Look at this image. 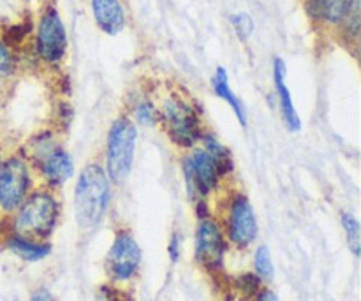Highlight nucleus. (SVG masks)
<instances>
[{
  "label": "nucleus",
  "instance_id": "1",
  "mask_svg": "<svg viewBox=\"0 0 361 301\" xmlns=\"http://www.w3.org/2000/svg\"><path fill=\"white\" fill-rule=\"evenodd\" d=\"M109 180L99 164H88L74 187V214L81 229H92L104 219L109 207Z\"/></svg>",
  "mask_w": 361,
  "mask_h": 301
},
{
  "label": "nucleus",
  "instance_id": "2",
  "mask_svg": "<svg viewBox=\"0 0 361 301\" xmlns=\"http://www.w3.org/2000/svg\"><path fill=\"white\" fill-rule=\"evenodd\" d=\"M137 129L127 116H120L111 123L106 141V175L122 185L133 169Z\"/></svg>",
  "mask_w": 361,
  "mask_h": 301
},
{
  "label": "nucleus",
  "instance_id": "3",
  "mask_svg": "<svg viewBox=\"0 0 361 301\" xmlns=\"http://www.w3.org/2000/svg\"><path fill=\"white\" fill-rule=\"evenodd\" d=\"M59 210L60 208L55 196L44 192V190L25 197L23 203L18 207V214L14 217L16 235L30 240L44 238L55 228Z\"/></svg>",
  "mask_w": 361,
  "mask_h": 301
},
{
  "label": "nucleus",
  "instance_id": "4",
  "mask_svg": "<svg viewBox=\"0 0 361 301\" xmlns=\"http://www.w3.org/2000/svg\"><path fill=\"white\" fill-rule=\"evenodd\" d=\"M162 122L168 136L178 147L190 148L201 140V122L190 104L180 97H168L162 104Z\"/></svg>",
  "mask_w": 361,
  "mask_h": 301
},
{
  "label": "nucleus",
  "instance_id": "5",
  "mask_svg": "<svg viewBox=\"0 0 361 301\" xmlns=\"http://www.w3.org/2000/svg\"><path fill=\"white\" fill-rule=\"evenodd\" d=\"M32 159L42 178L53 187L66 183L73 176L74 164L71 155L62 147L55 145L51 137H39L32 143Z\"/></svg>",
  "mask_w": 361,
  "mask_h": 301
},
{
  "label": "nucleus",
  "instance_id": "6",
  "mask_svg": "<svg viewBox=\"0 0 361 301\" xmlns=\"http://www.w3.org/2000/svg\"><path fill=\"white\" fill-rule=\"evenodd\" d=\"M30 187V173L27 162L18 155L7 159L0 166V208L14 211L25 201Z\"/></svg>",
  "mask_w": 361,
  "mask_h": 301
},
{
  "label": "nucleus",
  "instance_id": "7",
  "mask_svg": "<svg viewBox=\"0 0 361 301\" xmlns=\"http://www.w3.org/2000/svg\"><path fill=\"white\" fill-rule=\"evenodd\" d=\"M35 49L39 56L48 63H56L67 51V32L56 9L48 7L39 20Z\"/></svg>",
  "mask_w": 361,
  "mask_h": 301
},
{
  "label": "nucleus",
  "instance_id": "8",
  "mask_svg": "<svg viewBox=\"0 0 361 301\" xmlns=\"http://www.w3.org/2000/svg\"><path fill=\"white\" fill-rule=\"evenodd\" d=\"M183 173H185V182L189 187V194L196 197H204L215 190L221 182V173L214 159L204 150H194L187 155L183 161Z\"/></svg>",
  "mask_w": 361,
  "mask_h": 301
},
{
  "label": "nucleus",
  "instance_id": "9",
  "mask_svg": "<svg viewBox=\"0 0 361 301\" xmlns=\"http://www.w3.org/2000/svg\"><path fill=\"white\" fill-rule=\"evenodd\" d=\"M140 263L141 249L136 238L129 231H120L106 257V270L109 277L116 282L129 281L136 275Z\"/></svg>",
  "mask_w": 361,
  "mask_h": 301
},
{
  "label": "nucleus",
  "instance_id": "10",
  "mask_svg": "<svg viewBox=\"0 0 361 301\" xmlns=\"http://www.w3.org/2000/svg\"><path fill=\"white\" fill-rule=\"evenodd\" d=\"M228 231L231 242L238 247H249L257 236L256 214H254L249 197L242 196V194L233 197L231 204H229Z\"/></svg>",
  "mask_w": 361,
  "mask_h": 301
},
{
  "label": "nucleus",
  "instance_id": "11",
  "mask_svg": "<svg viewBox=\"0 0 361 301\" xmlns=\"http://www.w3.org/2000/svg\"><path fill=\"white\" fill-rule=\"evenodd\" d=\"M196 259L208 270L221 268L224 259V236L212 219H201L196 231Z\"/></svg>",
  "mask_w": 361,
  "mask_h": 301
},
{
  "label": "nucleus",
  "instance_id": "12",
  "mask_svg": "<svg viewBox=\"0 0 361 301\" xmlns=\"http://www.w3.org/2000/svg\"><path fill=\"white\" fill-rule=\"evenodd\" d=\"M95 23L102 32L116 35L126 27V11L120 0H90Z\"/></svg>",
  "mask_w": 361,
  "mask_h": 301
},
{
  "label": "nucleus",
  "instance_id": "13",
  "mask_svg": "<svg viewBox=\"0 0 361 301\" xmlns=\"http://www.w3.org/2000/svg\"><path fill=\"white\" fill-rule=\"evenodd\" d=\"M274 81H275V90H277L279 102H281L282 118H284L286 125H288L289 130H300V127H302V120H300L298 113H296L291 92H289L288 85H286V63L282 59L274 60Z\"/></svg>",
  "mask_w": 361,
  "mask_h": 301
},
{
  "label": "nucleus",
  "instance_id": "14",
  "mask_svg": "<svg viewBox=\"0 0 361 301\" xmlns=\"http://www.w3.org/2000/svg\"><path fill=\"white\" fill-rule=\"evenodd\" d=\"M6 247L14 256H18L23 261H30V263L44 259L51 252V245H48V243L35 242V240L25 238V236L20 235L9 236L6 242Z\"/></svg>",
  "mask_w": 361,
  "mask_h": 301
},
{
  "label": "nucleus",
  "instance_id": "15",
  "mask_svg": "<svg viewBox=\"0 0 361 301\" xmlns=\"http://www.w3.org/2000/svg\"><path fill=\"white\" fill-rule=\"evenodd\" d=\"M212 85H214L215 95H217L219 99H222V101L228 102V104L231 106L233 111H235L236 118L240 120V123H242V125H247L245 108H243L242 101L235 95V92L231 90V87H229L228 73H226L224 67H217L214 80H212Z\"/></svg>",
  "mask_w": 361,
  "mask_h": 301
},
{
  "label": "nucleus",
  "instance_id": "16",
  "mask_svg": "<svg viewBox=\"0 0 361 301\" xmlns=\"http://www.w3.org/2000/svg\"><path fill=\"white\" fill-rule=\"evenodd\" d=\"M201 140H203L204 152H207V154L215 161L221 176L226 175V173H231L233 168H235V164H233L231 152H229L228 148H226L224 145L217 140V137L212 136V134H203V136H201Z\"/></svg>",
  "mask_w": 361,
  "mask_h": 301
},
{
  "label": "nucleus",
  "instance_id": "17",
  "mask_svg": "<svg viewBox=\"0 0 361 301\" xmlns=\"http://www.w3.org/2000/svg\"><path fill=\"white\" fill-rule=\"evenodd\" d=\"M342 228H344L345 240H348V247L355 256L360 254V222L356 221L355 215L342 214Z\"/></svg>",
  "mask_w": 361,
  "mask_h": 301
},
{
  "label": "nucleus",
  "instance_id": "18",
  "mask_svg": "<svg viewBox=\"0 0 361 301\" xmlns=\"http://www.w3.org/2000/svg\"><path fill=\"white\" fill-rule=\"evenodd\" d=\"M254 268L259 277V281H271L274 278V263H271V256L268 247H259L254 256Z\"/></svg>",
  "mask_w": 361,
  "mask_h": 301
},
{
  "label": "nucleus",
  "instance_id": "19",
  "mask_svg": "<svg viewBox=\"0 0 361 301\" xmlns=\"http://www.w3.org/2000/svg\"><path fill=\"white\" fill-rule=\"evenodd\" d=\"M353 2L355 0H326V4L323 6V13H321V18L328 21H337L344 20V16L348 14V11L351 9Z\"/></svg>",
  "mask_w": 361,
  "mask_h": 301
},
{
  "label": "nucleus",
  "instance_id": "20",
  "mask_svg": "<svg viewBox=\"0 0 361 301\" xmlns=\"http://www.w3.org/2000/svg\"><path fill=\"white\" fill-rule=\"evenodd\" d=\"M231 23L235 27L236 34H238L240 39H249L254 32V20L250 14L247 13H238L235 16H231Z\"/></svg>",
  "mask_w": 361,
  "mask_h": 301
},
{
  "label": "nucleus",
  "instance_id": "21",
  "mask_svg": "<svg viewBox=\"0 0 361 301\" xmlns=\"http://www.w3.org/2000/svg\"><path fill=\"white\" fill-rule=\"evenodd\" d=\"M134 115H136L137 122L140 123H154L155 120H157L159 113L155 111L154 106H152L150 102L143 101L136 106V109H134Z\"/></svg>",
  "mask_w": 361,
  "mask_h": 301
},
{
  "label": "nucleus",
  "instance_id": "22",
  "mask_svg": "<svg viewBox=\"0 0 361 301\" xmlns=\"http://www.w3.org/2000/svg\"><path fill=\"white\" fill-rule=\"evenodd\" d=\"M345 20V28L348 32H351V35L358 34V28H360V2L355 0L351 6V9L348 11V14L344 16Z\"/></svg>",
  "mask_w": 361,
  "mask_h": 301
},
{
  "label": "nucleus",
  "instance_id": "23",
  "mask_svg": "<svg viewBox=\"0 0 361 301\" xmlns=\"http://www.w3.org/2000/svg\"><path fill=\"white\" fill-rule=\"evenodd\" d=\"M14 69V60L7 46L0 41V76H9Z\"/></svg>",
  "mask_w": 361,
  "mask_h": 301
},
{
  "label": "nucleus",
  "instance_id": "24",
  "mask_svg": "<svg viewBox=\"0 0 361 301\" xmlns=\"http://www.w3.org/2000/svg\"><path fill=\"white\" fill-rule=\"evenodd\" d=\"M101 300L102 301H126L123 300V293H120L118 289H111V288H102Z\"/></svg>",
  "mask_w": 361,
  "mask_h": 301
},
{
  "label": "nucleus",
  "instance_id": "25",
  "mask_svg": "<svg viewBox=\"0 0 361 301\" xmlns=\"http://www.w3.org/2000/svg\"><path fill=\"white\" fill-rule=\"evenodd\" d=\"M30 301H55V300H53L51 293H49L48 289H39V291H35L34 295H32Z\"/></svg>",
  "mask_w": 361,
  "mask_h": 301
},
{
  "label": "nucleus",
  "instance_id": "26",
  "mask_svg": "<svg viewBox=\"0 0 361 301\" xmlns=\"http://www.w3.org/2000/svg\"><path fill=\"white\" fill-rule=\"evenodd\" d=\"M256 301H279V298L274 291H268L267 289V291L259 293V296H257Z\"/></svg>",
  "mask_w": 361,
  "mask_h": 301
},
{
  "label": "nucleus",
  "instance_id": "27",
  "mask_svg": "<svg viewBox=\"0 0 361 301\" xmlns=\"http://www.w3.org/2000/svg\"><path fill=\"white\" fill-rule=\"evenodd\" d=\"M0 166H2V159H0Z\"/></svg>",
  "mask_w": 361,
  "mask_h": 301
}]
</instances>
